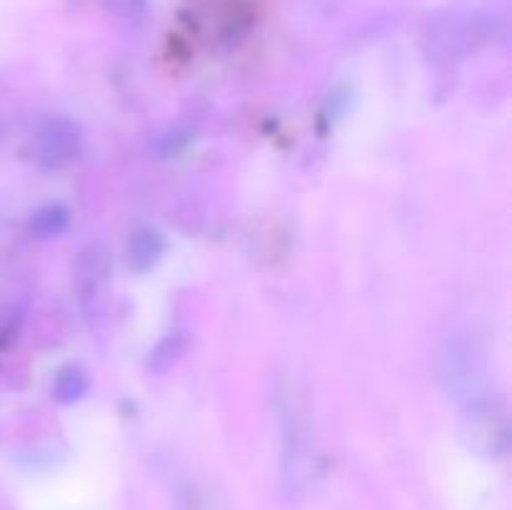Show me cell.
<instances>
[{"label":"cell","mask_w":512,"mask_h":510,"mask_svg":"<svg viewBox=\"0 0 512 510\" xmlns=\"http://www.w3.org/2000/svg\"><path fill=\"white\" fill-rule=\"evenodd\" d=\"M273 413L280 433V483L290 500H303L318 485L320 450L305 400L288 378L275 380Z\"/></svg>","instance_id":"cell-1"},{"label":"cell","mask_w":512,"mask_h":510,"mask_svg":"<svg viewBox=\"0 0 512 510\" xmlns=\"http://www.w3.org/2000/svg\"><path fill=\"white\" fill-rule=\"evenodd\" d=\"M440 380H443L445 393L458 403V408L493 393L483 350L473 335L463 330L448 335L440 350Z\"/></svg>","instance_id":"cell-2"},{"label":"cell","mask_w":512,"mask_h":510,"mask_svg":"<svg viewBox=\"0 0 512 510\" xmlns=\"http://www.w3.org/2000/svg\"><path fill=\"white\" fill-rule=\"evenodd\" d=\"M463 440L480 458H503L510 448V420L505 403L495 393L460 408Z\"/></svg>","instance_id":"cell-3"},{"label":"cell","mask_w":512,"mask_h":510,"mask_svg":"<svg viewBox=\"0 0 512 510\" xmlns=\"http://www.w3.org/2000/svg\"><path fill=\"white\" fill-rule=\"evenodd\" d=\"M33 153L40 168H68L83 153V130L75 120L65 118V115H53L35 130Z\"/></svg>","instance_id":"cell-4"},{"label":"cell","mask_w":512,"mask_h":510,"mask_svg":"<svg viewBox=\"0 0 512 510\" xmlns=\"http://www.w3.org/2000/svg\"><path fill=\"white\" fill-rule=\"evenodd\" d=\"M110 258L100 243H88L78 250L73 263V288L85 315L98 313L108 288Z\"/></svg>","instance_id":"cell-5"},{"label":"cell","mask_w":512,"mask_h":510,"mask_svg":"<svg viewBox=\"0 0 512 510\" xmlns=\"http://www.w3.org/2000/svg\"><path fill=\"white\" fill-rule=\"evenodd\" d=\"M490 23L483 18H453L443 20V23L433 25V33H430V43L438 55L445 58H458V55H468L473 50H478L480 45L490 40Z\"/></svg>","instance_id":"cell-6"},{"label":"cell","mask_w":512,"mask_h":510,"mask_svg":"<svg viewBox=\"0 0 512 510\" xmlns=\"http://www.w3.org/2000/svg\"><path fill=\"white\" fill-rule=\"evenodd\" d=\"M128 265L135 273H148L155 265L160 263V258L165 255V238L160 230L143 225V228L133 230L128 240Z\"/></svg>","instance_id":"cell-7"},{"label":"cell","mask_w":512,"mask_h":510,"mask_svg":"<svg viewBox=\"0 0 512 510\" xmlns=\"http://www.w3.org/2000/svg\"><path fill=\"white\" fill-rule=\"evenodd\" d=\"M70 223V213L65 205L60 203H48L40 205L38 210H33L28 220V230L35 238H55V235L63 233Z\"/></svg>","instance_id":"cell-8"},{"label":"cell","mask_w":512,"mask_h":510,"mask_svg":"<svg viewBox=\"0 0 512 510\" xmlns=\"http://www.w3.org/2000/svg\"><path fill=\"white\" fill-rule=\"evenodd\" d=\"M53 398L60 405H73L88 393V375L78 368V365H68V368H60L58 375L53 380V388H50Z\"/></svg>","instance_id":"cell-9"},{"label":"cell","mask_w":512,"mask_h":510,"mask_svg":"<svg viewBox=\"0 0 512 510\" xmlns=\"http://www.w3.org/2000/svg\"><path fill=\"white\" fill-rule=\"evenodd\" d=\"M180 353H183V338H180L178 333L165 335V338L155 345L153 353H150V368L163 373V370H168L170 365L175 363V358H178Z\"/></svg>","instance_id":"cell-10"},{"label":"cell","mask_w":512,"mask_h":510,"mask_svg":"<svg viewBox=\"0 0 512 510\" xmlns=\"http://www.w3.org/2000/svg\"><path fill=\"white\" fill-rule=\"evenodd\" d=\"M150 0H103L105 8L120 20H128V23H138L148 13Z\"/></svg>","instance_id":"cell-11"}]
</instances>
